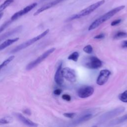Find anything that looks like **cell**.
Returning <instances> with one entry per match:
<instances>
[{
	"mask_svg": "<svg viewBox=\"0 0 127 127\" xmlns=\"http://www.w3.org/2000/svg\"><path fill=\"white\" fill-rule=\"evenodd\" d=\"M127 33L125 32H123V31H120L117 33L114 37V39H119L121 38H127Z\"/></svg>",
	"mask_w": 127,
	"mask_h": 127,
	"instance_id": "obj_19",
	"label": "cell"
},
{
	"mask_svg": "<svg viewBox=\"0 0 127 127\" xmlns=\"http://www.w3.org/2000/svg\"><path fill=\"white\" fill-rule=\"evenodd\" d=\"M56 49L55 48H52L47 51H46L45 52H44L43 54H42L41 56H40L38 58H37L36 59L34 60L33 61L30 62L29 63L26 67V69L27 70H30L33 68H34L35 66L39 64L42 62H43L45 59H46L50 55H51L52 53H53Z\"/></svg>",
	"mask_w": 127,
	"mask_h": 127,
	"instance_id": "obj_5",
	"label": "cell"
},
{
	"mask_svg": "<svg viewBox=\"0 0 127 127\" xmlns=\"http://www.w3.org/2000/svg\"><path fill=\"white\" fill-rule=\"evenodd\" d=\"M13 115L18 120H19L21 122H22L23 124L26 125L27 126L32 127H36L38 126V124L32 122L30 120L27 119L20 113H14Z\"/></svg>",
	"mask_w": 127,
	"mask_h": 127,
	"instance_id": "obj_11",
	"label": "cell"
},
{
	"mask_svg": "<svg viewBox=\"0 0 127 127\" xmlns=\"http://www.w3.org/2000/svg\"><path fill=\"white\" fill-rule=\"evenodd\" d=\"M12 21L10 19V20L7 21L6 22H5L4 23H3L2 25H1L0 26V33H1V32H2L12 22Z\"/></svg>",
	"mask_w": 127,
	"mask_h": 127,
	"instance_id": "obj_23",
	"label": "cell"
},
{
	"mask_svg": "<svg viewBox=\"0 0 127 127\" xmlns=\"http://www.w3.org/2000/svg\"><path fill=\"white\" fill-rule=\"evenodd\" d=\"M105 37V35L103 33H101L98 35L95 36L94 38V39H103V38H104Z\"/></svg>",
	"mask_w": 127,
	"mask_h": 127,
	"instance_id": "obj_28",
	"label": "cell"
},
{
	"mask_svg": "<svg viewBox=\"0 0 127 127\" xmlns=\"http://www.w3.org/2000/svg\"><path fill=\"white\" fill-rule=\"evenodd\" d=\"M23 112H24V114H27V115H30L31 114L30 110H29V109H26L24 110V111H23Z\"/></svg>",
	"mask_w": 127,
	"mask_h": 127,
	"instance_id": "obj_30",
	"label": "cell"
},
{
	"mask_svg": "<svg viewBox=\"0 0 127 127\" xmlns=\"http://www.w3.org/2000/svg\"><path fill=\"white\" fill-rule=\"evenodd\" d=\"M104 2H105L104 0H101L98 2H96V3H93L92 4L90 5V6H89L88 7H86V8L82 10L79 13H78L77 14H75L71 16L70 17H69L66 20V21H71V20H74L75 19L79 18L81 17L86 16V15L90 14L91 13L93 12L95 9H96L97 8H98L99 6H100L101 5L104 4Z\"/></svg>",
	"mask_w": 127,
	"mask_h": 127,
	"instance_id": "obj_2",
	"label": "cell"
},
{
	"mask_svg": "<svg viewBox=\"0 0 127 127\" xmlns=\"http://www.w3.org/2000/svg\"><path fill=\"white\" fill-rule=\"evenodd\" d=\"M79 57V54L77 52H74L72 53L71 54H70L68 57V59L69 60H72L74 62H76L78 60Z\"/></svg>",
	"mask_w": 127,
	"mask_h": 127,
	"instance_id": "obj_21",
	"label": "cell"
},
{
	"mask_svg": "<svg viewBox=\"0 0 127 127\" xmlns=\"http://www.w3.org/2000/svg\"><path fill=\"white\" fill-rule=\"evenodd\" d=\"M3 13L2 12H0V20L1 19V17H2V16H3Z\"/></svg>",
	"mask_w": 127,
	"mask_h": 127,
	"instance_id": "obj_32",
	"label": "cell"
},
{
	"mask_svg": "<svg viewBox=\"0 0 127 127\" xmlns=\"http://www.w3.org/2000/svg\"><path fill=\"white\" fill-rule=\"evenodd\" d=\"M55 81L56 83L59 85H61L64 82V76L62 74V63H60L58 66L57 71L56 72L55 77H54Z\"/></svg>",
	"mask_w": 127,
	"mask_h": 127,
	"instance_id": "obj_12",
	"label": "cell"
},
{
	"mask_svg": "<svg viewBox=\"0 0 127 127\" xmlns=\"http://www.w3.org/2000/svg\"><path fill=\"white\" fill-rule=\"evenodd\" d=\"M19 40V38H15L13 39H9L6 40L1 44H0V51L4 49V48L9 46L12 45L13 43Z\"/></svg>",
	"mask_w": 127,
	"mask_h": 127,
	"instance_id": "obj_15",
	"label": "cell"
},
{
	"mask_svg": "<svg viewBox=\"0 0 127 127\" xmlns=\"http://www.w3.org/2000/svg\"><path fill=\"white\" fill-rule=\"evenodd\" d=\"M64 0H55L53 1H51L48 3H47L46 4H45L44 5H43V6H42L41 7H40V8H39L34 13V15H37L39 14H40V13H41L42 12L50 8H51L52 7L57 5V4L63 1Z\"/></svg>",
	"mask_w": 127,
	"mask_h": 127,
	"instance_id": "obj_13",
	"label": "cell"
},
{
	"mask_svg": "<svg viewBox=\"0 0 127 127\" xmlns=\"http://www.w3.org/2000/svg\"><path fill=\"white\" fill-rule=\"evenodd\" d=\"M125 110V109L124 107H120L115 108L111 111H108L103 114L99 118L98 122L99 124L103 123L105 122H106L109 120L117 116L118 115L121 114V113L124 112Z\"/></svg>",
	"mask_w": 127,
	"mask_h": 127,
	"instance_id": "obj_4",
	"label": "cell"
},
{
	"mask_svg": "<svg viewBox=\"0 0 127 127\" xmlns=\"http://www.w3.org/2000/svg\"><path fill=\"white\" fill-rule=\"evenodd\" d=\"M84 64L87 68L91 69H97L101 67L102 63L100 59L97 57L91 56L85 60Z\"/></svg>",
	"mask_w": 127,
	"mask_h": 127,
	"instance_id": "obj_6",
	"label": "cell"
},
{
	"mask_svg": "<svg viewBox=\"0 0 127 127\" xmlns=\"http://www.w3.org/2000/svg\"><path fill=\"white\" fill-rule=\"evenodd\" d=\"M122 46L123 48H127V40L124 41L123 42L122 44Z\"/></svg>",
	"mask_w": 127,
	"mask_h": 127,
	"instance_id": "obj_31",
	"label": "cell"
},
{
	"mask_svg": "<svg viewBox=\"0 0 127 127\" xmlns=\"http://www.w3.org/2000/svg\"><path fill=\"white\" fill-rule=\"evenodd\" d=\"M110 74L111 72L109 70L103 69L101 70L96 80L97 84L99 85L104 84L107 81Z\"/></svg>",
	"mask_w": 127,
	"mask_h": 127,
	"instance_id": "obj_10",
	"label": "cell"
},
{
	"mask_svg": "<svg viewBox=\"0 0 127 127\" xmlns=\"http://www.w3.org/2000/svg\"><path fill=\"white\" fill-rule=\"evenodd\" d=\"M49 29L46 30L43 33H42L40 35L37 36L36 37H35L26 41L25 42L21 44L20 45L16 46L15 48H14L13 50H11V53H16V52H17L20 50H22V49H24L29 47V46L33 44V43H35L36 42L39 41V40H40L41 39L43 38L49 33Z\"/></svg>",
	"mask_w": 127,
	"mask_h": 127,
	"instance_id": "obj_3",
	"label": "cell"
},
{
	"mask_svg": "<svg viewBox=\"0 0 127 127\" xmlns=\"http://www.w3.org/2000/svg\"><path fill=\"white\" fill-rule=\"evenodd\" d=\"M64 116L65 117H67L68 118H73L76 114L73 113H64Z\"/></svg>",
	"mask_w": 127,
	"mask_h": 127,
	"instance_id": "obj_25",
	"label": "cell"
},
{
	"mask_svg": "<svg viewBox=\"0 0 127 127\" xmlns=\"http://www.w3.org/2000/svg\"><path fill=\"white\" fill-rule=\"evenodd\" d=\"M62 98L66 101H69L71 100V97L68 94H64L62 95Z\"/></svg>",
	"mask_w": 127,
	"mask_h": 127,
	"instance_id": "obj_26",
	"label": "cell"
},
{
	"mask_svg": "<svg viewBox=\"0 0 127 127\" xmlns=\"http://www.w3.org/2000/svg\"><path fill=\"white\" fill-rule=\"evenodd\" d=\"M119 99L125 103H127V90L121 93L119 96Z\"/></svg>",
	"mask_w": 127,
	"mask_h": 127,
	"instance_id": "obj_22",
	"label": "cell"
},
{
	"mask_svg": "<svg viewBox=\"0 0 127 127\" xmlns=\"http://www.w3.org/2000/svg\"><path fill=\"white\" fill-rule=\"evenodd\" d=\"M14 58V56H11L9 57H8L7 59H6L5 61H4L0 64V71L4 68L5 66H6L8 64L11 62L13 59Z\"/></svg>",
	"mask_w": 127,
	"mask_h": 127,
	"instance_id": "obj_17",
	"label": "cell"
},
{
	"mask_svg": "<svg viewBox=\"0 0 127 127\" xmlns=\"http://www.w3.org/2000/svg\"><path fill=\"white\" fill-rule=\"evenodd\" d=\"M121 22V19H116V20L112 21L111 23V26H115V25H117L118 24H119Z\"/></svg>",
	"mask_w": 127,
	"mask_h": 127,
	"instance_id": "obj_27",
	"label": "cell"
},
{
	"mask_svg": "<svg viewBox=\"0 0 127 127\" xmlns=\"http://www.w3.org/2000/svg\"><path fill=\"white\" fill-rule=\"evenodd\" d=\"M83 50L87 54H91L92 53L93 48L90 45H88L83 48Z\"/></svg>",
	"mask_w": 127,
	"mask_h": 127,
	"instance_id": "obj_24",
	"label": "cell"
},
{
	"mask_svg": "<svg viewBox=\"0 0 127 127\" xmlns=\"http://www.w3.org/2000/svg\"><path fill=\"white\" fill-rule=\"evenodd\" d=\"M13 0H6L0 5V12L7 7L12 2Z\"/></svg>",
	"mask_w": 127,
	"mask_h": 127,
	"instance_id": "obj_18",
	"label": "cell"
},
{
	"mask_svg": "<svg viewBox=\"0 0 127 127\" xmlns=\"http://www.w3.org/2000/svg\"><path fill=\"white\" fill-rule=\"evenodd\" d=\"M12 118L10 117H5L2 118L0 119V125H5L11 122Z\"/></svg>",
	"mask_w": 127,
	"mask_h": 127,
	"instance_id": "obj_20",
	"label": "cell"
},
{
	"mask_svg": "<svg viewBox=\"0 0 127 127\" xmlns=\"http://www.w3.org/2000/svg\"><path fill=\"white\" fill-rule=\"evenodd\" d=\"M92 117H93V115L92 114H90V113L83 115V116L79 117L78 119L74 121L72 123V124L73 126L78 125L79 124L82 123L83 122H85L90 120V119H91L92 118Z\"/></svg>",
	"mask_w": 127,
	"mask_h": 127,
	"instance_id": "obj_14",
	"label": "cell"
},
{
	"mask_svg": "<svg viewBox=\"0 0 127 127\" xmlns=\"http://www.w3.org/2000/svg\"><path fill=\"white\" fill-rule=\"evenodd\" d=\"M127 121V114L126 115H124L122 117H121L120 118H118L117 119H114L112 121H111L108 126H115L121 123H122L123 122H125Z\"/></svg>",
	"mask_w": 127,
	"mask_h": 127,
	"instance_id": "obj_16",
	"label": "cell"
},
{
	"mask_svg": "<svg viewBox=\"0 0 127 127\" xmlns=\"http://www.w3.org/2000/svg\"><path fill=\"white\" fill-rule=\"evenodd\" d=\"M37 3H33L28 6H27L26 7H25V8H24L23 9L15 13L11 17V20L12 21H14L16 20L17 19H18L19 17L22 16V15L26 14L27 13L29 12L30 11H31L32 9H33L36 5H37Z\"/></svg>",
	"mask_w": 127,
	"mask_h": 127,
	"instance_id": "obj_8",
	"label": "cell"
},
{
	"mask_svg": "<svg viewBox=\"0 0 127 127\" xmlns=\"http://www.w3.org/2000/svg\"><path fill=\"white\" fill-rule=\"evenodd\" d=\"M62 93V90L60 89H57L54 90V93L56 95H59Z\"/></svg>",
	"mask_w": 127,
	"mask_h": 127,
	"instance_id": "obj_29",
	"label": "cell"
},
{
	"mask_svg": "<svg viewBox=\"0 0 127 127\" xmlns=\"http://www.w3.org/2000/svg\"><path fill=\"white\" fill-rule=\"evenodd\" d=\"M94 92V89L89 86H84L80 88L77 92L78 96L81 98H85L90 96Z\"/></svg>",
	"mask_w": 127,
	"mask_h": 127,
	"instance_id": "obj_9",
	"label": "cell"
},
{
	"mask_svg": "<svg viewBox=\"0 0 127 127\" xmlns=\"http://www.w3.org/2000/svg\"><path fill=\"white\" fill-rule=\"evenodd\" d=\"M62 74L64 78L70 82H74L76 81V74L75 71L69 67H64L62 69Z\"/></svg>",
	"mask_w": 127,
	"mask_h": 127,
	"instance_id": "obj_7",
	"label": "cell"
},
{
	"mask_svg": "<svg viewBox=\"0 0 127 127\" xmlns=\"http://www.w3.org/2000/svg\"><path fill=\"white\" fill-rule=\"evenodd\" d=\"M125 7V5H121L118 7H117L110 11H108L106 13L104 14L99 18L96 19L94 21H93L92 24L89 26L88 28V30H93L97 27H98L99 25L105 22L106 21L108 20L110 18H111L112 16L115 15L116 13L123 9Z\"/></svg>",
	"mask_w": 127,
	"mask_h": 127,
	"instance_id": "obj_1",
	"label": "cell"
}]
</instances>
